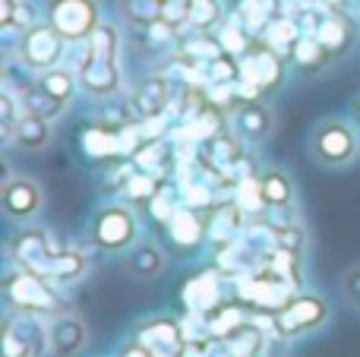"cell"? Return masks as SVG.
I'll list each match as a JSON object with an SVG mask.
<instances>
[{"mask_svg":"<svg viewBox=\"0 0 360 357\" xmlns=\"http://www.w3.org/2000/svg\"><path fill=\"white\" fill-rule=\"evenodd\" d=\"M130 32L124 29L120 19H101V25L89 35V41L73 44L79 51L76 57V73H79V89L86 98L92 101H108L124 95L127 79H124V54Z\"/></svg>","mask_w":360,"mask_h":357,"instance_id":"6da1fadb","label":"cell"},{"mask_svg":"<svg viewBox=\"0 0 360 357\" xmlns=\"http://www.w3.org/2000/svg\"><path fill=\"white\" fill-rule=\"evenodd\" d=\"M48 320L38 316V313L6 310L4 313V345H0V357H44L51 351Z\"/></svg>","mask_w":360,"mask_h":357,"instance_id":"ba28073f","label":"cell"},{"mask_svg":"<svg viewBox=\"0 0 360 357\" xmlns=\"http://www.w3.org/2000/svg\"><path fill=\"white\" fill-rule=\"evenodd\" d=\"M139 234H143L139 209L133 202H127L124 196L98 202L95 212L89 215V244L95 250L108 253V257H117V253H127L130 247H136Z\"/></svg>","mask_w":360,"mask_h":357,"instance_id":"7a4b0ae2","label":"cell"},{"mask_svg":"<svg viewBox=\"0 0 360 357\" xmlns=\"http://www.w3.org/2000/svg\"><path fill=\"white\" fill-rule=\"evenodd\" d=\"M174 79L168 73H149L130 95V108L139 120L143 117H152V114H162L171 108L174 101Z\"/></svg>","mask_w":360,"mask_h":357,"instance_id":"ac0fdd59","label":"cell"},{"mask_svg":"<svg viewBox=\"0 0 360 357\" xmlns=\"http://www.w3.org/2000/svg\"><path fill=\"white\" fill-rule=\"evenodd\" d=\"M278 13H281L278 0H237V4L231 6V16L240 19L256 38L266 32V25L272 22Z\"/></svg>","mask_w":360,"mask_h":357,"instance_id":"4316f807","label":"cell"},{"mask_svg":"<svg viewBox=\"0 0 360 357\" xmlns=\"http://www.w3.org/2000/svg\"><path fill=\"white\" fill-rule=\"evenodd\" d=\"M250 320H253V307L234 294L231 301H224L221 307H215L205 316V329H209L215 339H228L234 329H240L243 323H250Z\"/></svg>","mask_w":360,"mask_h":357,"instance_id":"d4e9b609","label":"cell"},{"mask_svg":"<svg viewBox=\"0 0 360 357\" xmlns=\"http://www.w3.org/2000/svg\"><path fill=\"white\" fill-rule=\"evenodd\" d=\"M224 0H190L186 4V29L190 32H215L228 19Z\"/></svg>","mask_w":360,"mask_h":357,"instance_id":"f546056e","label":"cell"},{"mask_svg":"<svg viewBox=\"0 0 360 357\" xmlns=\"http://www.w3.org/2000/svg\"><path fill=\"white\" fill-rule=\"evenodd\" d=\"M4 301H6V310L38 313V316H57L67 310L60 285L13 263H6V272H4Z\"/></svg>","mask_w":360,"mask_h":357,"instance_id":"3957f363","label":"cell"},{"mask_svg":"<svg viewBox=\"0 0 360 357\" xmlns=\"http://www.w3.org/2000/svg\"><path fill=\"white\" fill-rule=\"evenodd\" d=\"M329 316H332V310L323 297L297 291L285 307L275 310V339H300V335H310V332H316V329H323Z\"/></svg>","mask_w":360,"mask_h":357,"instance_id":"30bf717a","label":"cell"},{"mask_svg":"<svg viewBox=\"0 0 360 357\" xmlns=\"http://www.w3.org/2000/svg\"><path fill=\"white\" fill-rule=\"evenodd\" d=\"M54 139V120L41 117V114H32L22 111L16 124V136H13V149H22V152H44Z\"/></svg>","mask_w":360,"mask_h":357,"instance_id":"cb8c5ba5","label":"cell"},{"mask_svg":"<svg viewBox=\"0 0 360 357\" xmlns=\"http://www.w3.org/2000/svg\"><path fill=\"white\" fill-rule=\"evenodd\" d=\"M0 209L10 225H29L44 209V190L35 177L13 174L0 183Z\"/></svg>","mask_w":360,"mask_h":357,"instance_id":"7c38bea8","label":"cell"},{"mask_svg":"<svg viewBox=\"0 0 360 357\" xmlns=\"http://www.w3.org/2000/svg\"><path fill=\"white\" fill-rule=\"evenodd\" d=\"M48 345H51V357H79L89 348L86 320L70 313V310L51 316L48 320Z\"/></svg>","mask_w":360,"mask_h":357,"instance_id":"2e32d148","label":"cell"},{"mask_svg":"<svg viewBox=\"0 0 360 357\" xmlns=\"http://www.w3.org/2000/svg\"><path fill=\"white\" fill-rule=\"evenodd\" d=\"M124 269L130 272L139 282H152V278H162L168 269V250L155 240H139L136 247L124 253Z\"/></svg>","mask_w":360,"mask_h":357,"instance_id":"ffe728a7","label":"cell"},{"mask_svg":"<svg viewBox=\"0 0 360 357\" xmlns=\"http://www.w3.org/2000/svg\"><path fill=\"white\" fill-rule=\"evenodd\" d=\"M38 86H41L54 101H60L63 108H70L76 95H82L79 73H76L73 67H67V63H60V67H54V70H44V73H38Z\"/></svg>","mask_w":360,"mask_h":357,"instance_id":"484cf974","label":"cell"},{"mask_svg":"<svg viewBox=\"0 0 360 357\" xmlns=\"http://www.w3.org/2000/svg\"><path fill=\"white\" fill-rule=\"evenodd\" d=\"M38 275L51 278L54 285H76L82 282V278L89 275V257L86 250H79V247H60V250L54 253V257L48 259V263L41 266V272Z\"/></svg>","mask_w":360,"mask_h":357,"instance_id":"44dd1931","label":"cell"},{"mask_svg":"<svg viewBox=\"0 0 360 357\" xmlns=\"http://www.w3.org/2000/svg\"><path fill=\"white\" fill-rule=\"evenodd\" d=\"M288 63H291V70L300 76H319L323 70H329L332 63H335V57L319 44L316 35H307L304 32V35L297 38V44L291 48V54H288Z\"/></svg>","mask_w":360,"mask_h":357,"instance_id":"7402d4cb","label":"cell"},{"mask_svg":"<svg viewBox=\"0 0 360 357\" xmlns=\"http://www.w3.org/2000/svg\"><path fill=\"white\" fill-rule=\"evenodd\" d=\"M205 215H209V250L212 253L234 244L250 221V215L234 200H218Z\"/></svg>","mask_w":360,"mask_h":357,"instance_id":"e0dca14e","label":"cell"},{"mask_svg":"<svg viewBox=\"0 0 360 357\" xmlns=\"http://www.w3.org/2000/svg\"><path fill=\"white\" fill-rule=\"evenodd\" d=\"M117 357H158L155 351H152V348H146L143 342L136 339V335H133V339H127L124 345H120V351H117Z\"/></svg>","mask_w":360,"mask_h":357,"instance_id":"8d00e7d4","label":"cell"},{"mask_svg":"<svg viewBox=\"0 0 360 357\" xmlns=\"http://www.w3.org/2000/svg\"><path fill=\"white\" fill-rule=\"evenodd\" d=\"M165 240H168L171 253H180V257H193V253L205 250L209 247V215L202 209L193 206H180L171 221L162 228Z\"/></svg>","mask_w":360,"mask_h":357,"instance_id":"4fadbf2b","label":"cell"},{"mask_svg":"<svg viewBox=\"0 0 360 357\" xmlns=\"http://www.w3.org/2000/svg\"><path fill=\"white\" fill-rule=\"evenodd\" d=\"M79 152H82V158L92 164H111V162H117V158H124V149H120V126L92 120V124L79 133Z\"/></svg>","mask_w":360,"mask_h":357,"instance_id":"d6986e66","label":"cell"},{"mask_svg":"<svg viewBox=\"0 0 360 357\" xmlns=\"http://www.w3.org/2000/svg\"><path fill=\"white\" fill-rule=\"evenodd\" d=\"M168 0H117V19L127 29H146L165 16Z\"/></svg>","mask_w":360,"mask_h":357,"instance_id":"f1b7e54d","label":"cell"},{"mask_svg":"<svg viewBox=\"0 0 360 357\" xmlns=\"http://www.w3.org/2000/svg\"><path fill=\"white\" fill-rule=\"evenodd\" d=\"M288 73H291V63L281 51H275L272 44H266L262 38H256L250 44V51L240 57V79L253 82L266 98L278 95L288 82Z\"/></svg>","mask_w":360,"mask_h":357,"instance_id":"9c48e42d","label":"cell"},{"mask_svg":"<svg viewBox=\"0 0 360 357\" xmlns=\"http://www.w3.org/2000/svg\"><path fill=\"white\" fill-rule=\"evenodd\" d=\"M57 250H60V247H57L54 231L29 221V225H16V231L6 240V263L22 266V269H32V272H41V266L48 263Z\"/></svg>","mask_w":360,"mask_h":357,"instance_id":"8fae6325","label":"cell"},{"mask_svg":"<svg viewBox=\"0 0 360 357\" xmlns=\"http://www.w3.org/2000/svg\"><path fill=\"white\" fill-rule=\"evenodd\" d=\"M351 120H354L357 130H360V95H357L354 101H351Z\"/></svg>","mask_w":360,"mask_h":357,"instance_id":"74e56055","label":"cell"},{"mask_svg":"<svg viewBox=\"0 0 360 357\" xmlns=\"http://www.w3.org/2000/svg\"><path fill=\"white\" fill-rule=\"evenodd\" d=\"M307 152L316 164L329 171H342L360 158V130L351 117H323L313 124L307 136Z\"/></svg>","mask_w":360,"mask_h":357,"instance_id":"277c9868","label":"cell"},{"mask_svg":"<svg viewBox=\"0 0 360 357\" xmlns=\"http://www.w3.org/2000/svg\"><path fill=\"white\" fill-rule=\"evenodd\" d=\"M67 54H70V41L48 22H35L32 29H25L19 35L16 48H13V60L19 63V70H29V73H44V70H54L60 63H67Z\"/></svg>","mask_w":360,"mask_h":357,"instance_id":"5b68a950","label":"cell"},{"mask_svg":"<svg viewBox=\"0 0 360 357\" xmlns=\"http://www.w3.org/2000/svg\"><path fill=\"white\" fill-rule=\"evenodd\" d=\"M231 130L243 139V145H262L275 130V111L269 108L266 98L259 101H240L231 111Z\"/></svg>","mask_w":360,"mask_h":357,"instance_id":"9a60e30c","label":"cell"},{"mask_svg":"<svg viewBox=\"0 0 360 357\" xmlns=\"http://www.w3.org/2000/svg\"><path fill=\"white\" fill-rule=\"evenodd\" d=\"M215 38H218V44H221L224 54L237 57V60H240V57L250 51V44L256 41L253 32H250L237 16H231V13H228V19H224V22L215 29Z\"/></svg>","mask_w":360,"mask_h":357,"instance_id":"d6a6232c","label":"cell"},{"mask_svg":"<svg viewBox=\"0 0 360 357\" xmlns=\"http://www.w3.org/2000/svg\"><path fill=\"white\" fill-rule=\"evenodd\" d=\"M266 342H269V332H262V329L250 320V323H243L240 329H234L228 339H221V345H224V351H228V357H262Z\"/></svg>","mask_w":360,"mask_h":357,"instance_id":"83f0119b","label":"cell"},{"mask_svg":"<svg viewBox=\"0 0 360 357\" xmlns=\"http://www.w3.org/2000/svg\"><path fill=\"white\" fill-rule=\"evenodd\" d=\"M234 294H237V282L228 275V272L218 269L215 263L199 269V272H193V275L184 282V288H180L186 313H196V316H202V320L215 307H221L224 301H231Z\"/></svg>","mask_w":360,"mask_h":357,"instance_id":"52a82bcc","label":"cell"},{"mask_svg":"<svg viewBox=\"0 0 360 357\" xmlns=\"http://www.w3.org/2000/svg\"><path fill=\"white\" fill-rule=\"evenodd\" d=\"M180 206H184V202H180L177 181H174V177H168V181L162 183V190H158V193L152 196V202L146 206V212H149V219L155 221L158 228H165V225L171 221V215H174Z\"/></svg>","mask_w":360,"mask_h":357,"instance_id":"e575fe53","label":"cell"},{"mask_svg":"<svg viewBox=\"0 0 360 357\" xmlns=\"http://www.w3.org/2000/svg\"><path fill=\"white\" fill-rule=\"evenodd\" d=\"M342 294H345V301H348V307L360 313V263L351 266V269H345V275H342Z\"/></svg>","mask_w":360,"mask_h":357,"instance_id":"d590c367","label":"cell"},{"mask_svg":"<svg viewBox=\"0 0 360 357\" xmlns=\"http://www.w3.org/2000/svg\"><path fill=\"white\" fill-rule=\"evenodd\" d=\"M168 181V177H158V174H152V171H143V168H136L130 174V181H127V187H124V200L127 202H133L136 209H146L152 202V196L162 190V183Z\"/></svg>","mask_w":360,"mask_h":357,"instance_id":"836d02e7","label":"cell"},{"mask_svg":"<svg viewBox=\"0 0 360 357\" xmlns=\"http://www.w3.org/2000/svg\"><path fill=\"white\" fill-rule=\"evenodd\" d=\"M231 200L250 215V219H259V215L269 212V202H266V193H262V183H259V174H247L231 187Z\"/></svg>","mask_w":360,"mask_h":357,"instance_id":"1f68e13d","label":"cell"},{"mask_svg":"<svg viewBox=\"0 0 360 357\" xmlns=\"http://www.w3.org/2000/svg\"><path fill=\"white\" fill-rule=\"evenodd\" d=\"M136 335L146 348H152L158 357L162 354H184L186 351V326L177 316H146L136 323Z\"/></svg>","mask_w":360,"mask_h":357,"instance_id":"5bb4252c","label":"cell"},{"mask_svg":"<svg viewBox=\"0 0 360 357\" xmlns=\"http://www.w3.org/2000/svg\"><path fill=\"white\" fill-rule=\"evenodd\" d=\"M44 19L70 44H82L89 41V35L105 19V4L101 0H48L44 4Z\"/></svg>","mask_w":360,"mask_h":357,"instance_id":"8992f818","label":"cell"},{"mask_svg":"<svg viewBox=\"0 0 360 357\" xmlns=\"http://www.w3.org/2000/svg\"><path fill=\"white\" fill-rule=\"evenodd\" d=\"M259 183L266 193L269 212H285V209L297 206V183L285 168H266L259 171Z\"/></svg>","mask_w":360,"mask_h":357,"instance_id":"603a6c76","label":"cell"},{"mask_svg":"<svg viewBox=\"0 0 360 357\" xmlns=\"http://www.w3.org/2000/svg\"><path fill=\"white\" fill-rule=\"evenodd\" d=\"M162 357H184V354H162Z\"/></svg>","mask_w":360,"mask_h":357,"instance_id":"f35d334b","label":"cell"},{"mask_svg":"<svg viewBox=\"0 0 360 357\" xmlns=\"http://www.w3.org/2000/svg\"><path fill=\"white\" fill-rule=\"evenodd\" d=\"M300 35H304V25H300V19L297 16H288V13H278V16H275L272 22L266 25V32H262L259 38L288 57V54H291V48L297 44Z\"/></svg>","mask_w":360,"mask_h":357,"instance_id":"4dcf8cb0","label":"cell"}]
</instances>
